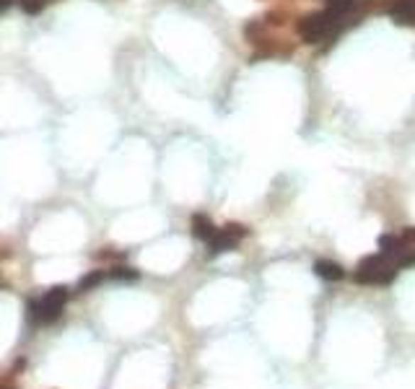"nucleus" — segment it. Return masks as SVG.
<instances>
[{"instance_id": "f257e3e1", "label": "nucleus", "mask_w": 415, "mask_h": 389, "mask_svg": "<svg viewBox=\"0 0 415 389\" xmlns=\"http://www.w3.org/2000/svg\"><path fill=\"white\" fill-rule=\"evenodd\" d=\"M350 23H358L353 16H340V13H335V11H330V8H325V11L304 16L301 21H299V37H301V42H306V45L335 42Z\"/></svg>"}, {"instance_id": "f03ea898", "label": "nucleus", "mask_w": 415, "mask_h": 389, "mask_svg": "<svg viewBox=\"0 0 415 389\" xmlns=\"http://www.w3.org/2000/svg\"><path fill=\"white\" fill-rule=\"evenodd\" d=\"M400 265L397 260L384 252H377V255L363 257L358 262V268L353 270V280L361 285H389L394 278L400 275Z\"/></svg>"}, {"instance_id": "7ed1b4c3", "label": "nucleus", "mask_w": 415, "mask_h": 389, "mask_svg": "<svg viewBox=\"0 0 415 389\" xmlns=\"http://www.w3.org/2000/svg\"><path fill=\"white\" fill-rule=\"evenodd\" d=\"M70 291L65 285H52L50 291H45V296L29 304V317L37 324H52L55 319H60V314L65 312Z\"/></svg>"}, {"instance_id": "20e7f679", "label": "nucleus", "mask_w": 415, "mask_h": 389, "mask_svg": "<svg viewBox=\"0 0 415 389\" xmlns=\"http://www.w3.org/2000/svg\"><path fill=\"white\" fill-rule=\"evenodd\" d=\"M247 234H249V229L242 224L223 226V229H218V231L213 234V239L208 241V252H211L213 257L223 255V252H231V249H236L244 239H247Z\"/></svg>"}, {"instance_id": "39448f33", "label": "nucleus", "mask_w": 415, "mask_h": 389, "mask_svg": "<svg viewBox=\"0 0 415 389\" xmlns=\"http://www.w3.org/2000/svg\"><path fill=\"white\" fill-rule=\"evenodd\" d=\"M387 13L400 26H413L415 23V0H389Z\"/></svg>"}, {"instance_id": "423d86ee", "label": "nucleus", "mask_w": 415, "mask_h": 389, "mask_svg": "<svg viewBox=\"0 0 415 389\" xmlns=\"http://www.w3.org/2000/svg\"><path fill=\"white\" fill-rule=\"evenodd\" d=\"M405 249H408V244L402 239V234H384V236L379 239V252H384V255L394 257V260H397Z\"/></svg>"}, {"instance_id": "0eeeda50", "label": "nucleus", "mask_w": 415, "mask_h": 389, "mask_svg": "<svg viewBox=\"0 0 415 389\" xmlns=\"http://www.w3.org/2000/svg\"><path fill=\"white\" fill-rule=\"evenodd\" d=\"M216 231H218V229L213 226V221L208 216H203V213H195V216H192V234H195L200 241H205V244H208V241L213 239V234H216Z\"/></svg>"}, {"instance_id": "6e6552de", "label": "nucleus", "mask_w": 415, "mask_h": 389, "mask_svg": "<svg viewBox=\"0 0 415 389\" xmlns=\"http://www.w3.org/2000/svg\"><path fill=\"white\" fill-rule=\"evenodd\" d=\"M52 3H57V0H3V11H8L11 6H18L23 13L37 16V13H42L47 6H52Z\"/></svg>"}, {"instance_id": "1a4fd4ad", "label": "nucleus", "mask_w": 415, "mask_h": 389, "mask_svg": "<svg viewBox=\"0 0 415 389\" xmlns=\"http://www.w3.org/2000/svg\"><path fill=\"white\" fill-rule=\"evenodd\" d=\"M314 273H317L322 280H343V278H345V270L332 260H317L314 262Z\"/></svg>"}, {"instance_id": "9d476101", "label": "nucleus", "mask_w": 415, "mask_h": 389, "mask_svg": "<svg viewBox=\"0 0 415 389\" xmlns=\"http://www.w3.org/2000/svg\"><path fill=\"white\" fill-rule=\"evenodd\" d=\"M109 278V270H91L89 275H83L81 280H78V291L81 293H89L94 291L96 285H101Z\"/></svg>"}, {"instance_id": "9b49d317", "label": "nucleus", "mask_w": 415, "mask_h": 389, "mask_svg": "<svg viewBox=\"0 0 415 389\" xmlns=\"http://www.w3.org/2000/svg\"><path fill=\"white\" fill-rule=\"evenodd\" d=\"M109 278L112 280H138L140 273L135 268H128V265H114V268H109Z\"/></svg>"}, {"instance_id": "f8f14e48", "label": "nucleus", "mask_w": 415, "mask_h": 389, "mask_svg": "<svg viewBox=\"0 0 415 389\" xmlns=\"http://www.w3.org/2000/svg\"><path fill=\"white\" fill-rule=\"evenodd\" d=\"M355 6H358V0H327V8L340 16H353Z\"/></svg>"}]
</instances>
